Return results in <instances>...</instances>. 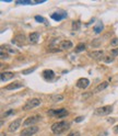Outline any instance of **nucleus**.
<instances>
[{
  "label": "nucleus",
  "mask_w": 118,
  "mask_h": 136,
  "mask_svg": "<svg viewBox=\"0 0 118 136\" xmlns=\"http://www.w3.org/2000/svg\"><path fill=\"white\" fill-rule=\"evenodd\" d=\"M114 133H115V134H118V125H116L115 127H114Z\"/></svg>",
  "instance_id": "473e14b6"
},
{
  "label": "nucleus",
  "mask_w": 118,
  "mask_h": 136,
  "mask_svg": "<svg viewBox=\"0 0 118 136\" xmlns=\"http://www.w3.org/2000/svg\"><path fill=\"white\" fill-rule=\"evenodd\" d=\"M22 86H23V84H21V82H12V84L6 86L5 89H6V90H14V89L21 88Z\"/></svg>",
  "instance_id": "dca6fc26"
},
{
  "label": "nucleus",
  "mask_w": 118,
  "mask_h": 136,
  "mask_svg": "<svg viewBox=\"0 0 118 136\" xmlns=\"http://www.w3.org/2000/svg\"><path fill=\"white\" fill-rule=\"evenodd\" d=\"M80 26H81V22L79 21H73L72 22V30L73 31H78L79 29H80Z\"/></svg>",
  "instance_id": "412c9836"
},
{
  "label": "nucleus",
  "mask_w": 118,
  "mask_h": 136,
  "mask_svg": "<svg viewBox=\"0 0 118 136\" xmlns=\"http://www.w3.org/2000/svg\"><path fill=\"white\" fill-rule=\"evenodd\" d=\"M40 104V99L38 98H33L31 100H28L25 104L23 106V111H28V110H32L34 108H37V106Z\"/></svg>",
  "instance_id": "f03ea898"
},
{
  "label": "nucleus",
  "mask_w": 118,
  "mask_h": 136,
  "mask_svg": "<svg viewBox=\"0 0 118 136\" xmlns=\"http://www.w3.org/2000/svg\"><path fill=\"white\" fill-rule=\"evenodd\" d=\"M50 16H51V19L56 20V21H61L62 19H65L67 16V12L63 10H58L57 12H54Z\"/></svg>",
  "instance_id": "0eeeda50"
},
{
  "label": "nucleus",
  "mask_w": 118,
  "mask_h": 136,
  "mask_svg": "<svg viewBox=\"0 0 118 136\" xmlns=\"http://www.w3.org/2000/svg\"><path fill=\"white\" fill-rule=\"evenodd\" d=\"M91 92L90 93H84V94H82V98H84V99H88V97H90L91 96Z\"/></svg>",
  "instance_id": "2f4dec72"
},
{
  "label": "nucleus",
  "mask_w": 118,
  "mask_h": 136,
  "mask_svg": "<svg viewBox=\"0 0 118 136\" xmlns=\"http://www.w3.org/2000/svg\"><path fill=\"white\" fill-rule=\"evenodd\" d=\"M70 127V123L68 122H57L55 124H52L51 126V131L54 132L55 134H61L63 132H66L67 130H69Z\"/></svg>",
  "instance_id": "f257e3e1"
},
{
  "label": "nucleus",
  "mask_w": 118,
  "mask_h": 136,
  "mask_svg": "<svg viewBox=\"0 0 118 136\" xmlns=\"http://www.w3.org/2000/svg\"><path fill=\"white\" fill-rule=\"evenodd\" d=\"M1 136H6V133H5V132H1Z\"/></svg>",
  "instance_id": "72a5a7b5"
},
{
  "label": "nucleus",
  "mask_w": 118,
  "mask_h": 136,
  "mask_svg": "<svg viewBox=\"0 0 118 136\" xmlns=\"http://www.w3.org/2000/svg\"><path fill=\"white\" fill-rule=\"evenodd\" d=\"M5 51H6V53H8V54H17L18 53L17 49L10 47L9 45H1V52H5Z\"/></svg>",
  "instance_id": "2eb2a0df"
},
{
  "label": "nucleus",
  "mask_w": 118,
  "mask_h": 136,
  "mask_svg": "<svg viewBox=\"0 0 118 136\" xmlns=\"http://www.w3.org/2000/svg\"><path fill=\"white\" fill-rule=\"evenodd\" d=\"M85 48H87V46H85V44L80 43V44L77 45V47H76V53H80V52H82V51H84Z\"/></svg>",
  "instance_id": "aec40b11"
},
{
  "label": "nucleus",
  "mask_w": 118,
  "mask_h": 136,
  "mask_svg": "<svg viewBox=\"0 0 118 136\" xmlns=\"http://www.w3.org/2000/svg\"><path fill=\"white\" fill-rule=\"evenodd\" d=\"M106 135H107V133H106V132H105V133H104L103 135H100V136H106Z\"/></svg>",
  "instance_id": "f704fd0d"
},
{
  "label": "nucleus",
  "mask_w": 118,
  "mask_h": 136,
  "mask_svg": "<svg viewBox=\"0 0 118 136\" xmlns=\"http://www.w3.org/2000/svg\"><path fill=\"white\" fill-rule=\"evenodd\" d=\"M113 112V106L112 105H105L95 110V114L99 115V116H104V115H108Z\"/></svg>",
  "instance_id": "7ed1b4c3"
},
{
  "label": "nucleus",
  "mask_w": 118,
  "mask_h": 136,
  "mask_svg": "<svg viewBox=\"0 0 118 136\" xmlns=\"http://www.w3.org/2000/svg\"><path fill=\"white\" fill-rule=\"evenodd\" d=\"M89 85H90V80H89L88 78H80V79L77 81V87L80 89H87Z\"/></svg>",
  "instance_id": "6e6552de"
},
{
  "label": "nucleus",
  "mask_w": 118,
  "mask_h": 136,
  "mask_svg": "<svg viewBox=\"0 0 118 136\" xmlns=\"http://www.w3.org/2000/svg\"><path fill=\"white\" fill-rule=\"evenodd\" d=\"M102 31H103V23H101V22H100L96 26H94V32L99 34V33H101Z\"/></svg>",
  "instance_id": "4be33fe9"
},
{
  "label": "nucleus",
  "mask_w": 118,
  "mask_h": 136,
  "mask_svg": "<svg viewBox=\"0 0 118 136\" xmlns=\"http://www.w3.org/2000/svg\"><path fill=\"white\" fill-rule=\"evenodd\" d=\"M67 136H80V133L79 132H71V133H69Z\"/></svg>",
  "instance_id": "c756f323"
},
{
  "label": "nucleus",
  "mask_w": 118,
  "mask_h": 136,
  "mask_svg": "<svg viewBox=\"0 0 118 136\" xmlns=\"http://www.w3.org/2000/svg\"><path fill=\"white\" fill-rule=\"evenodd\" d=\"M62 100H63V96H61V94H55V96L51 97V101L54 102H59Z\"/></svg>",
  "instance_id": "6ab92c4d"
},
{
  "label": "nucleus",
  "mask_w": 118,
  "mask_h": 136,
  "mask_svg": "<svg viewBox=\"0 0 118 136\" xmlns=\"http://www.w3.org/2000/svg\"><path fill=\"white\" fill-rule=\"evenodd\" d=\"M35 21H37V22H40V23H46L45 19H44L43 16H40V15H36V16H35Z\"/></svg>",
  "instance_id": "5701e85b"
},
{
  "label": "nucleus",
  "mask_w": 118,
  "mask_h": 136,
  "mask_svg": "<svg viewBox=\"0 0 118 136\" xmlns=\"http://www.w3.org/2000/svg\"><path fill=\"white\" fill-rule=\"evenodd\" d=\"M83 119H84V116H79V117H77V119H76V120H74V122H76V123H79V122H81V121H82Z\"/></svg>",
  "instance_id": "7c9ffc66"
},
{
  "label": "nucleus",
  "mask_w": 118,
  "mask_h": 136,
  "mask_svg": "<svg viewBox=\"0 0 118 136\" xmlns=\"http://www.w3.org/2000/svg\"><path fill=\"white\" fill-rule=\"evenodd\" d=\"M111 45H113V46H117V45H118V39H117V38L113 39V40L111 41Z\"/></svg>",
  "instance_id": "a878e982"
},
{
  "label": "nucleus",
  "mask_w": 118,
  "mask_h": 136,
  "mask_svg": "<svg viewBox=\"0 0 118 136\" xmlns=\"http://www.w3.org/2000/svg\"><path fill=\"white\" fill-rule=\"evenodd\" d=\"M69 113L66 109H59V110H49L48 111V115H50V116H56V117H65L67 116Z\"/></svg>",
  "instance_id": "20e7f679"
},
{
  "label": "nucleus",
  "mask_w": 118,
  "mask_h": 136,
  "mask_svg": "<svg viewBox=\"0 0 118 136\" xmlns=\"http://www.w3.org/2000/svg\"><path fill=\"white\" fill-rule=\"evenodd\" d=\"M103 56H104V52L103 51H94V52L90 53V57H91V58L96 59V60L102 59V58H103Z\"/></svg>",
  "instance_id": "f8f14e48"
},
{
  "label": "nucleus",
  "mask_w": 118,
  "mask_h": 136,
  "mask_svg": "<svg viewBox=\"0 0 118 136\" xmlns=\"http://www.w3.org/2000/svg\"><path fill=\"white\" fill-rule=\"evenodd\" d=\"M105 60V63H112V61L114 60V57H111V56H108V57H105L104 58Z\"/></svg>",
  "instance_id": "cd10ccee"
},
{
  "label": "nucleus",
  "mask_w": 118,
  "mask_h": 136,
  "mask_svg": "<svg viewBox=\"0 0 118 136\" xmlns=\"http://www.w3.org/2000/svg\"><path fill=\"white\" fill-rule=\"evenodd\" d=\"M72 46H73V44H72L71 41H69V40L61 41L60 44H59V48L61 49V51H67V49H70Z\"/></svg>",
  "instance_id": "9d476101"
},
{
  "label": "nucleus",
  "mask_w": 118,
  "mask_h": 136,
  "mask_svg": "<svg viewBox=\"0 0 118 136\" xmlns=\"http://www.w3.org/2000/svg\"><path fill=\"white\" fill-rule=\"evenodd\" d=\"M1 80L2 81H6V80H10L14 77V72H11V71H6V72H2L1 74Z\"/></svg>",
  "instance_id": "f3484780"
},
{
  "label": "nucleus",
  "mask_w": 118,
  "mask_h": 136,
  "mask_svg": "<svg viewBox=\"0 0 118 136\" xmlns=\"http://www.w3.org/2000/svg\"><path fill=\"white\" fill-rule=\"evenodd\" d=\"M28 39H30V42L32 44H36L38 42V40H39V33H37V32L31 33V34L28 35Z\"/></svg>",
  "instance_id": "4468645a"
},
{
  "label": "nucleus",
  "mask_w": 118,
  "mask_h": 136,
  "mask_svg": "<svg viewBox=\"0 0 118 136\" xmlns=\"http://www.w3.org/2000/svg\"><path fill=\"white\" fill-rule=\"evenodd\" d=\"M21 123H22V120H21V119H18V120L11 122V124L9 125V129H8V130H9V132L17 131L19 127H20V125H21Z\"/></svg>",
  "instance_id": "9b49d317"
},
{
  "label": "nucleus",
  "mask_w": 118,
  "mask_h": 136,
  "mask_svg": "<svg viewBox=\"0 0 118 136\" xmlns=\"http://www.w3.org/2000/svg\"><path fill=\"white\" fill-rule=\"evenodd\" d=\"M40 120V116L38 114H35V115H32V116L27 117L25 121L23 122V125L24 126H33V124H36L38 121Z\"/></svg>",
  "instance_id": "423d86ee"
},
{
  "label": "nucleus",
  "mask_w": 118,
  "mask_h": 136,
  "mask_svg": "<svg viewBox=\"0 0 118 136\" xmlns=\"http://www.w3.org/2000/svg\"><path fill=\"white\" fill-rule=\"evenodd\" d=\"M37 132H38V127H37V126H35V125H33V126H28V127H26L25 130H23V131L21 132L20 136H32V135L36 134Z\"/></svg>",
  "instance_id": "39448f33"
},
{
  "label": "nucleus",
  "mask_w": 118,
  "mask_h": 136,
  "mask_svg": "<svg viewBox=\"0 0 118 136\" xmlns=\"http://www.w3.org/2000/svg\"><path fill=\"white\" fill-rule=\"evenodd\" d=\"M12 43L18 45V46H23V44L25 43V36L22 35V34H19L12 40Z\"/></svg>",
  "instance_id": "1a4fd4ad"
},
{
  "label": "nucleus",
  "mask_w": 118,
  "mask_h": 136,
  "mask_svg": "<svg viewBox=\"0 0 118 136\" xmlns=\"http://www.w3.org/2000/svg\"><path fill=\"white\" fill-rule=\"evenodd\" d=\"M14 113H15V111H14V110H9V111H7V112H5L3 116H10L11 114H14Z\"/></svg>",
  "instance_id": "b1692460"
},
{
  "label": "nucleus",
  "mask_w": 118,
  "mask_h": 136,
  "mask_svg": "<svg viewBox=\"0 0 118 136\" xmlns=\"http://www.w3.org/2000/svg\"><path fill=\"white\" fill-rule=\"evenodd\" d=\"M43 77H44V79H46V80H51L55 78V72L50 70V69H46V70L43 71Z\"/></svg>",
  "instance_id": "ddd939ff"
},
{
  "label": "nucleus",
  "mask_w": 118,
  "mask_h": 136,
  "mask_svg": "<svg viewBox=\"0 0 118 136\" xmlns=\"http://www.w3.org/2000/svg\"><path fill=\"white\" fill-rule=\"evenodd\" d=\"M107 86H108V84H107V82H102L101 85H99V86H97V87L95 88L94 92H101L102 90L106 89V88H107Z\"/></svg>",
  "instance_id": "a211bd4d"
},
{
  "label": "nucleus",
  "mask_w": 118,
  "mask_h": 136,
  "mask_svg": "<svg viewBox=\"0 0 118 136\" xmlns=\"http://www.w3.org/2000/svg\"><path fill=\"white\" fill-rule=\"evenodd\" d=\"M9 55H8V53H5V52H1V54H0V58L1 59H5V58H8Z\"/></svg>",
  "instance_id": "bb28decb"
},
{
  "label": "nucleus",
  "mask_w": 118,
  "mask_h": 136,
  "mask_svg": "<svg viewBox=\"0 0 118 136\" xmlns=\"http://www.w3.org/2000/svg\"><path fill=\"white\" fill-rule=\"evenodd\" d=\"M117 55H118V47L112 51V56H113V57H115V56H117Z\"/></svg>",
  "instance_id": "c85d7f7f"
},
{
  "label": "nucleus",
  "mask_w": 118,
  "mask_h": 136,
  "mask_svg": "<svg viewBox=\"0 0 118 136\" xmlns=\"http://www.w3.org/2000/svg\"><path fill=\"white\" fill-rule=\"evenodd\" d=\"M35 68H36V67L30 68V69H26V70H23V71H22V74H23V75H27V74H30V72H32L33 70H35Z\"/></svg>",
  "instance_id": "393cba45"
}]
</instances>
